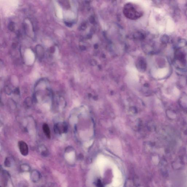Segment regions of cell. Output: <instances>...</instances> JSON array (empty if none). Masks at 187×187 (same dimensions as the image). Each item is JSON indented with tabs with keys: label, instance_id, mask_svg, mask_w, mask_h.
Returning a JSON list of instances; mask_svg holds the SVG:
<instances>
[{
	"label": "cell",
	"instance_id": "1",
	"mask_svg": "<svg viewBox=\"0 0 187 187\" xmlns=\"http://www.w3.org/2000/svg\"><path fill=\"white\" fill-rule=\"evenodd\" d=\"M54 132L57 134L66 133L68 131V126L66 122H59L55 124L54 127Z\"/></svg>",
	"mask_w": 187,
	"mask_h": 187
},
{
	"label": "cell",
	"instance_id": "2",
	"mask_svg": "<svg viewBox=\"0 0 187 187\" xmlns=\"http://www.w3.org/2000/svg\"><path fill=\"white\" fill-rule=\"evenodd\" d=\"M18 147L20 152L23 156H26L29 153V148L27 144L23 141H20L18 142Z\"/></svg>",
	"mask_w": 187,
	"mask_h": 187
},
{
	"label": "cell",
	"instance_id": "3",
	"mask_svg": "<svg viewBox=\"0 0 187 187\" xmlns=\"http://www.w3.org/2000/svg\"><path fill=\"white\" fill-rule=\"evenodd\" d=\"M41 175L40 173L37 170L33 169L31 172L30 174V178L31 180L34 183H37L41 179Z\"/></svg>",
	"mask_w": 187,
	"mask_h": 187
},
{
	"label": "cell",
	"instance_id": "4",
	"mask_svg": "<svg viewBox=\"0 0 187 187\" xmlns=\"http://www.w3.org/2000/svg\"><path fill=\"white\" fill-rule=\"evenodd\" d=\"M42 130L48 139L51 138V131L49 126L46 123H44L42 125Z\"/></svg>",
	"mask_w": 187,
	"mask_h": 187
},
{
	"label": "cell",
	"instance_id": "5",
	"mask_svg": "<svg viewBox=\"0 0 187 187\" xmlns=\"http://www.w3.org/2000/svg\"><path fill=\"white\" fill-rule=\"evenodd\" d=\"M31 167L29 164L23 163L20 166V170L22 172H29L31 171Z\"/></svg>",
	"mask_w": 187,
	"mask_h": 187
},
{
	"label": "cell",
	"instance_id": "6",
	"mask_svg": "<svg viewBox=\"0 0 187 187\" xmlns=\"http://www.w3.org/2000/svg\"><path fill=\"white\" fill-rule=\"evenodd\" d=\"M39 150L41 155L43 157H46L48 156L49 152L48 150L44 146H41L39 148Z\"/></svg>",
	"mask_w": 187,
	"mask_h": 187
},
{
	"label": "cell",
	"instance_id": "7",
	"mask_svg": "<svg viewBox=\"0 0 187 187\" xmlns=\"http://www.w3.org/2000/svg\"><path fill=\"white\" fill-rule=\"evenodd\" d=\"M37 54L38 57L40 58H42L44 55V52L43 48L41 46L38 45L36 47Z\"/></svg>",
	"mask_w": 187,
	"mask_h": 187
},
{
	"label": "cell",
	"instance_id": "8",
	"mask_svg": "<svg viewBox=\"0 0 187 187\" xmlns=\"http://www.w3.org/2000/svg\"><path fill=\"white\" fill-rule=\"evenodd\" d=\"M4 165L6 167H10L11 166V162L9 158H6L4 162Z\"/></svg>",
	"mask_w": 187,
	"mask_h": 187
},
{
	"label": "cell",
	"instance_id": "9",
	"mask_svg": "<svg viewBox=\"0 0 187 187\" xmlns=\"http://www.w3.org/2000/svg\"><path fill=\"white\" fill-rule=\"evenodd\" d=\"M96 185L97 187H103V184L101 180H98L96 183Z\"/></svg>",
	"mask_w": 187,
	"mask_h": 187
},
{
	"label": "cell",
	"instance_id": "10",
	"mask_svg": "<svg viewBox=\"0 0 187 187\" xmlns=\"http://www.w3.org/2000/svg\"><path fill=\"white\" fill-rule=\"evenodd\" d=\"M9 30H10L11 31H13L14 30V23L12 22H10L9 24Z\"/></svg>",
	"mask_w": 187,
	"mask_h": 187
},
{
	"label": "cell",
	"instance_id": "11",
	"mask_svg": "<svg viewBox=\"0 0 187 187\" xmlns=\"http://www.w3.org/2000/svg\"><path fill=\"white\" fill-rule=\"evenodd\" d=\"M65 24L68 27H70L72 26L71 23H70V22H65Z\"/></svg>",
	"mask_w": 187,
	"mask_h": 187
}]
</instances>
